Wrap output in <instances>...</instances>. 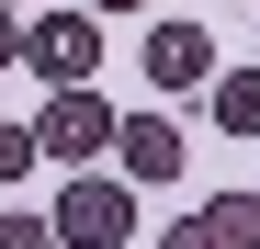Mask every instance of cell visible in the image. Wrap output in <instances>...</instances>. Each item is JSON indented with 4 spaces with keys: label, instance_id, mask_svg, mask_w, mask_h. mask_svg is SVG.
<instances>
[{
    "label": "cell",
    "instance_id": "8",
    "mask_svg": "<svg viewBox=\"0 0 260 249\" xmlns=\"http://www.w3.org/2000/svg\"><path fill=\"white\" fill-rule=\"evenodd\" d=\"M0 249H57V215H23V204H0Z\"/></svg>",
    "mask_w": 260,
    "mask_h": 249
},
{
    "label": "cell",
    "instance_id": "11",
    "mask_svg": "<svg viewBox=\"0 0 260 249\" xmlns=\"http://www.w3.org/2000/svg\"><path fill=\"white\" fill-rule=\"evenodd\" d=\"M91 12H136V0H91Z\"/></svg>",
    "mask_w": 260,
    "mask_h": 249
},
{
    "label": "cell",
    "instance_id": "4",
    "mask_svg": "<svg viewBox=\"0 0 260 249\" xmlns=\"http://www.w3.org/2000/svg\"><path fill=\"white\" fill-rule=\"evenodd\" d=\"M158 91H215V34L204 23H147V57H136Z\"/></svg>",
    "mask_w": 260,
    "mask_h": 249
},
{
    "label": "cell",
    "instance_id": "3",
    "mask_svg": "<svg viewBox=\"0 0 260 249\" xmlns=\"http://www.w3.org/2000/svg\"><path fill=\"white\" fill-rule=\"evenodd\" d=\"M46 91H68V79H91L102 68V23L91 12H34V57H23Z\"/></svg>",
    "mask_w": 260,
    "mask_h": 249
},
{
    "label": "cell",
    "instance_id": "1",
    "mask_svg": "<svg viewBox=\"0 0 260 249\" xmlns=\"http://www.w3.org/2000/svg\"><path fill=\"white\" fill-rule=\"evenodd\" d=\"M34 136H46V159H68V170H91V159L124 136V113L102 102V79H68V91H46V113H34Z\"/></svg>",
    "mask_w": 260,
    "mask_h": 249
},
{
    "label": "cell",
    "instance_id": "7",
    "mask_svg": "<svg viewBox=\"0 0 260 249\" xmlns=\"http://www.w3.org/2000/svg\"><path fill=\"white\" fill-rule=\"evenodd\" d=\"M204 113H215V136H260V68H215Z\"/></svg>",
    "mask_w": 260,
    "mask_h": 249
},
{
    "label": "cell",
    "instance_id": "9",
    "mask_svg": "<svg viewBox=\"0 0 260 249\" xmlns=\"http://www.w3.org/2000/svg\"><path fill=\"white\" fill-rule=\"evenodd\" d=\"M34 159H46V136H34V124H0V181H23Z\"/></svg>",
    "mask_w": 260,
    "mask_h": 249
},
{
    "label": "cell",
    "instance_id": "5",
    "mask_svg": "<svg viewBox=\"0 0 260 249\" xmlns=\"http://www.w3.org/2000/svg\"><path fill=\"white\" fill-rule=\"evenodd\" d=\"M158 249H260V193H215V204H192Z\"/></svg>",
    "mask_w": 260,
    "mask_h": 249
},
{
    "label": "cell",
    "instance_id": "12",
    "mask_svg": "<svg viewBox=\"0 0 260 249\" xmlns=\"http://www.w3.org/2000/svg\"><path fill=\"white\" fill-rule=\"evenodd\" d=\"M0 12H34V0H0Z\"/></svg>",
    "mask_w": 260,
    "mask_h": 249
},
{
    "label": "cell",
    "instance_id": "10",
    "mask_svg": "<svg viewBox=\"0 0 260 249\" xmlns=\"http://www.w3.org/2000/svg\"><path fill=\"white\" fill-rule=\"evenodd\" d=\"M23 57H34V23H23V12H0V68H23Z\"/></svg>",
    "mask_w": 260,
    "mask_h": 249
},
{
    "label": "cell",
    "instance_id": "6",
    "mask_svg": "<svg viewBox=\"0 0 260 249\" xmlns=\"http://www.w3.org/2000/svg\"><path fill=\"white\" fill-rule=\"evenodd\" d=\"M113 147H124V181H181V159H192L170 113H124V136H113Z\"/></svg>",
    "mask_w": 260,
    "mask_h": 249
},
{
    "label": "cell",
    "instance_id": "2",
    "mask_svg": "<svg viewBox=\"0 0 260 249\" xmlns=\"http://www.w3.org/2000/svg\"><path fill=\"white\" fill-rule=\"evenodd\" d=\"M113 238H136V181L79 170V181L57 193V249H113Z\"/></svg>",
    "mask_w": 260,
    "mask_h": 249
}]
</instances>
